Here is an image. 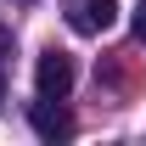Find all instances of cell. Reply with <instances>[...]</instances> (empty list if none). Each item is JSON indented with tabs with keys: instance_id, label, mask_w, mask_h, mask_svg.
I'll return each mask as SVG.
<instances>
[{
	"instance_id": "cell-1",
	"label": "cell",
	"mask_w": 146,
	"mask_h": 146,
	"mask_svg": "<svg viewBox=\"0 0 146 146\" xmlns=\"http://www.w3.org/2000/svg\"><path fill=\"white\" fill-rule=\"evenodd\" d=\"M118 23V0H73L68 6V28L73 34H107Z\"/></svg>"
},
{
	"instance_id": "cell-2",
	"label": "cell",
	"mask_w": 146,
	"mask_h": 146,
	"mask_svg": "<svg viewBox=\"0 0 146 146\" xmlns=\"http://www.w3.org/2000/svg\"><path fill=\"white\" fill-rule=\"evenodd\" d=\"M34 84H39V96H62L73 90V56H62V51H45L34 62Z\"/></svg>"
},
{
	"instance_id": "cell-3",
	"label": "cell",
	"mask_w": 146,
	"mask_h": 146,
	"mask_svg": "<svg viewBox=\"0 0 146 146\" xmlns=\"http://www.w3.org/2000/svg\"><path fill=\"white\" fill-rule=\"evenodd\" d=\"M28 124H34L39 141H68V135H73V118L56 107V96H39L34 107H28Z\"/></svg>"
},
{
	"instance_id": "cell-4",
	"label": "cell",
	"mask_w": 146,
	"mask_h": 146,
	"mask_svg": "<svg viewBox=\"0 0 146 146\" xmlns=\"http://www.w3.org/2000/svg\"><path fill=\"white\" fill-rule=\"evenodd\" d=\"M6 51H11V28H0V62H6Z\"/></svg>"
},
{
	"instance_id": "cell-5",
	"label": "cell",
	"mask_w": 146,
	"mask_h": 146,
	"mask_svg": "<svg viewBox=\"0 0 146 146\" xmlns=\"http://www.w3.org/2000/svg\"><path fill=\"white\" fill-rule=\"evenodd\" d=\"M135 34L146 39V6H141V11H135Z\"/></svg>"
},
{
	"instance_id": "cell-6",
	"label": "cell",
	"mask_w": 146,
	"mask_h": 146,
	"mask_svg": "<svg viewBox=\"0 0 146 146\" xmlns=\"http://www.w3.org/2000/svg\"><path fill=\"white\" fill-rule=\"evenodd\" d=\"M0 96H6V84H0Z\"/></svg>"
}]
</instances>
